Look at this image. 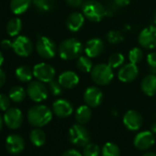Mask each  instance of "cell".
I'll list each match as a JSON object with an SVG mask.
<instances>
[{"label": "cell", "mask_w": 156, "mask_h": 156, "mask_svg": "<svg viewBox=\"0 0 156 156\" xmlns=\"http://www.w3.org/2000/svg\"><path fill=\"white\" fill-rule=\"evenodd\" d=\"M48 89L49 91L55 97L60 96L62 93V87L60 85V83L57 81H55L54 79L51 82L48 83Z\"/></svg>", "instance_id": "obj_35"}, {"label": "cell", "mask_w": 156, "mask_h": 156, "mask_svg": "<svg viewBox=\"0 0 156 156\" xmlns=\"http://www.w3.org/2000/svg\"><path fill=\"white\" fill-rule=\"evenodd\" d=\"M139 44L145 49L152 50L156 48V25L144 28L138 37Z\"/></svg>", "instance_id": "obj_8"}, {"label": "cell", "mask_w": 156, "mask_h": 156, "mask_svg": "<svg viewBox=\"0 0 156 156\" xmlns=\"http://www.w3.org/2000/svg\"><path fill=\"white\" fill-rule=\"evenodd\" d=\"M105 44L103 40L100 38H92L88 40L84 47V51L86 52V55H87L90 58H96L98 57L104 51Z\"/></svg>", "instance_id": "obj_17"}, {"label": "cell", "mask_w": 156, "mask_h": 156, "mask_svg": "<svg viewBox=\"0 0 156 156\" xmlns=\"http://www.w3.org/2000/svg\"><path fill=\"white\" fill-rule=\"evenodd\" d=\"M130 2V0H113V3L117 5L119 8H124L128 6Z\"/></svg>", "instance_id": "obj_40"}, {"label": "cell", "mask_w": 156, "mask_h": 156, "mask_svg": "<svg viewBox=\"0 0 156 156\" xmlns=\"http://www.w3.org/2000/svg\"><path fill=\"white\" fill-rule=\"evenodd\" d=\"M32 3V0H11L10 9L16 15H20L27 11Z\"/></svg>", "instance_id": "obj_23"}, {"label": "cell", "mask_w": 156, "mask_h": 156, "mask_svg": "<svg viewBox=\"0 0 156 156\" xmlns=\"http://www.w3.org/2000/svg\"><path fill=\"white\" fill-rule=\"evenodd\" d=\"M30 140L33 145L37 147H41L46 141V134L40 128H35L30 133Z\"/></svg>", "instance_id": "obj_26"}, {"label": "cell", "mask_w": 156, "mask_h": 156, "mask_svg": "<svg viewBox=\"0 0 156 156\" xmlns=\"http://www.w3.org/2000/svg\"><path fill=\"white\" fill-rule=\"evenodd\" d=\"M12 49L21 57H28L33 51V45L31 41L26 36H18L12 42Z\"/></svg>", "instance_id": "obj_10"}, {"label": "cell", "mask_w": 156, "mask_h": 156, "mask_svg": "<svg viewBox=\"0 0 156 156\" xmlns=\"http://www.w3.org/2000/svg\"><path fill=\"white\" fill-rule=\"evenodd\" d=\"M139 75V68L137 64L132 62H128L123 64L119 72H118V78L122 83H130L133 82Z\"/></svg>", "instance_id": "obj_11"}, {"label": "cell", "mask_w": 156, "mask_h": 156, "mask_svg": "<svg viewBox=\"0 0 156 156\" xmlns=\"http://www.w3.org/2000/svg\"><path fill=\"white\" fill-rule=\"evenodd\" d=\"M82 13L88 20L99 22L106 16V8L97 0H86L82 6Z\"/></svg>", "instance_id": "obj_3"}, {"label": "cell", "mask_w": 156, "mask_h": 156, "mask_svg": "<svg viewBox=\"0 0 156 156\" xmlns=\"http://www.w3.org/2000/svg\"><path fill=\"white\" fill-rule=\"evenodd\" d=\"M70 141L79 147H85L90 140L89 132L82 124H73L69 129Z\"/></svg>", "instance_id": "obj_5"}, {"label": "cell", "mask_w": 156, "mask_h": 156, "mask_svg": "<svg viewBox=\"0 0 156 156\" xmlns=\"http://www.w3.org/2000/svg\"><path fill=\"white\" fill-rule=\"evenodd\" d=\"M102 156H120V150L119 146L113 142H107L102 150Z\"/></svg>", "instance_id": "obj_30"}, {"label": "cell", "mask_w": 156, "mask_h": 156, "mask_svg": "<svg viewBox=\"0 0 156 156\" xmlns=\"http://www.w3.org/2000/svg\"><path fill=\"white\" fill-rule=\"evenodd\" d=\"M7 32L9 36L15 37L18 36L22 29V23L21 20L19 18H12L9 20V21L7 24Z\"/></svg>", "instance_id": "obj_27"}, {"label": "cell", "mask_w": 156, "mask_h": 156, "mask_svg": "<svg viewBox=\"0 0 156 156\" xmlns=\"http://www.w3.org/2000/svg\"><path fill=\"white\" fill-rule=\"evenodd\" d=\"M92 118V110L89 106L87 105H82L78 108L75 111V119L76 121L85 125L87 124Z\"/></svg>", "instance_id": "obj_22"}, {"label": "cell", "mask_w": 156, "mask_h": 156, "mask_svg": "<svg viewBox=\"0 0 156 156\" xmlns=\"http://www.w3.org/2000/svg\"><path fill=\"white\" fill-rule=\"evenodd\" d=\"M104 99L103 92L98 87H89L84 93V101L90 108H97L101 105Z\"/></svg>", "instance_id": "obj_13"}, {"label": "cell", "mask_w": 156, "mask_h": 156, "mask_svg": "<svg viewBox=\"0 0 156 156\" xmlns=\"http://www.w3.org/2000/svg\"><path fill=\"white\" fill-rule=\"evenodd\" d=\"M141 91L148 97H153L156 95V74L151 73L143 77L140 84Z\"/></svg>", "instance_id": "obj_21"}, {"label": "cell", "mask_w": 156, "mask_h": 156, "mask_svg": "<svg viewBox=\"0 0 156 156\" xmlns=\"http://www.w3.org/2000/svg\"><path fill=\"white\" fill-rule=\"evenodd\" d=\"M91 79L98 86H107L114 78L113 68L108 63H98L91 71Z\"/></svg>", "instance_id": "obj_4"}, {"label": "cell", "mask_w": 156, "mask_h": 156, "mask_svg": "<svg viewBox=\"0 0 156 156\" xmlns=\"http://www.w3.org/2000/svg\"><path fill=\"white\" fill-rule=\"evenodd\" d=\"M26 95H27V91L22 87L16 86V87H13L9 90V97L13 102L20 103L26 98Z\"/></svg>", "instance_id": "obj_28"}, {"label": "cell", "mask_w": 156, "mask_h": 156, "mask_svg": "<svg viewBox=\"0 0 156 156\" xmlns=\"http://www.w3.org/2000/svg\"><path fill=\"white\" fill-rule=\"evenodd\" d=\"M6 83V73L5 72L0 69V87H2Z\"/></svg>", "instance_id": "obj_42"}, {"label": "cell", "mask_w": 156, "mask_h": 156, "mask_svg": "<svg viewBox=\"0 0 156 156\" xmlns=\"http://www.w3.org/2000/svg\"><path fill=\"white\" fill-rule=\"evenodd\" d=\"M3 62H4V56H3V53L0 51V67L2 66Z\"/></svg>", "instance_id": "obj_44"}, {"label": "cell", "mask_w": 156, "mask_h": 156, "mask_svg": "<svg viewBox=\"0 0 156 156\" xmlns=\"http://www.w3.org/2000/svg\"><path fill=\"white\" fill-rule=\"evenodd\" d=\"M4 122L11 129H19L23 122V114L18 108H9L4 115Z\"/></svg>", "instance_id": "obj_12"}, {"label": "cell", "mask_w": 156, "mask_h": 156, "mask_svg": "<svg viewBox=\"0 0 156 156\" xmlns=\"http://www.w3.org/2000/svg\"><path fill=\"white\" fill-rule=\"evenodd\" d=\"M123 124L129 130H138L142 126V117L136 110H128L123 116Z\"/></svg>", "instance_id": "obj_14"}, {"label": "cell", "mask_w": 156, "mask_h": 156, "mask_svg": "<svg viewBox=\"0 0 156 156\" xmlns=\"http://www.w3.org/2000/svg\"><path fill=\"white\" fill-rule=\"evenodd\" d=\"M151 131L152 133H156V122L153 123V124L151 125Z\"/></svg>", "instance_id": "obj_43"}, {"label": "cell", "mask_w": 156, "mask_h": 156, "mask_svg": "<svg viewBox=\"0 0 156 156\" xmlns=\"http://www.w3.org/2000/svg\"><path fill=\"white\" fill-rule=\"evenodd\" d=\"M86 17L82 12L74 11L71 13L66 20V27L72 32H77L84 26Z\"/></svg>", "instance_id": "obj_20"}, {"label": "cell", "mask_w": 156, "mask_h": 156, "mask_svg": "<svg viewBox=\"0 0 156 156\" xmlns=\"http://www.w3.org/2000/svg\"><path fill=\"white\" fill-rule=\"evenodd\" d=\"M16 76L18 79L22 83L30 82L33 76V70H31L27 65H21L16 70Z\"/></svg>", "instance_id": "obj_25"}, {"label": "cell", "mask_w": 156, "mask_h": 156, "mask_svg": "<svg viewBox=\"0 0 156 156\" xmlns=\"http://www.w3.org/2000/svg\"><path fill=\"white\" fill-rule=\"evenodd\" d=\"M6 148L11 154H19L25 148L24 139L19 134H10L6 140Z\"/></svg>", "instance_id": "obj_18"}, {"label": "cell", "mask_w": 156, "mask_h": 156, "mask_svg": "<svg viewBox=\"0 0 156 156\" xmlns=\"http://www.w3.org/2000/svg\"><path fill=\"white\" fill-rule=\"evenodd\" d=\"M3 124H4V119L1 117V115H0V130H1L3 128Z\"/></svg>", "instance_id": "obj_45"}, {"label": "cell", "mask_w": 156, "mask_h": 156, "mask_svg": "<svg viewBox=\"0 0 156 156\" xmlns=\"http://www.w3.org/2000/svg\"><path fill=\"white\" fill-rule=\"evenodd\" d=\"M1 48L3 50H9L12 48V42L9 40H4L1 41Z\"/></svg>", "instance_id": "obj_41"}, {"label": "cell", "mask_w": 156, "mask_h": 156, "mask_svg": "<svg viewBox=\"0 0 156 156\" xmlns=\"http://www.w3.org/2000/svg\"><path fill=\"white\" fill-rule=\"evenodd\" d=\"M33 76L41 82L49 83L54 79L55 69L49 63L40 62L33 67Z\"/></svg>", "instance_id": "obj_9"}, {"label": "cell", "mask_w": 156, "mask_h": 156, "mask_svg": "<svg viewBox=\"0 0 156 156\" xmlns=\"http://www.w3.org/2000/svg\"><path fill=\"white\" fill-rule=\"evenodd\" d=\"M80 78L78 74L73 71H64L62 72L59 77H58V82L62 87V88L65 89H72L75 87L78 84H79Z\"/></svg>", "instance_id": "obj_19"}, {"label": "cell", "mask_w": 156, "mask_h": 156, "mask_svg": "<svg viewBox=\"0 0 156 156\" xmlns=\"http://www.w3.org/2000/svg\"><path fill=\"white\" fill-rule=\"evenodd\" d=\"M100 153V148L96 143L88 142L83 151V156H98Z\"/></svg>", "instance_id": "obj_33"}, {"label": "cell", "mask_w": 156, "mask_h": 156, "mask_svg": "<svg viewBox=\"0 0 156 156\" xmlns=\"http://www.w3.org/2000/svg\"><path fill=\"white\" fill-rule=\"evenodd\" d=\"M153 23H154V25H156V11L154 13V16H153Z\"/></svg>", "instance_id": "obj_47"}, {"label": "cell", "mask_w": 156, "mask_h": 156, "mask_svg": "<svg viewBox=\"0 0 156 156\" xmlns=\"http://www.w3.org/2000/svg\"><path fill=\"white\" fill-rule=\"evenodd\" d=\"M62 156H83V154L78 151L77 150H74V149H70V150H67L65 151Z\"/></svg>", "instance_id": "obj_39"}, {"label": "cell", "mask_w": 156, "mask_h": 156, "mask_svg": "<svg viewBox=\"0 0 156 156\" xmlns=\"http://www.w3.org/2000/svg\"><path fill=\"white\" fill-rule=\"evenodd\" d=\"M143 59V51L139 47H134L129 51V60L132 63H139Z\"/></svg>", "instance_id": "obj_32"}, {"label": "cell", "mask_w": 156, "mask_h": 156, "mask_svg": "<svg viewBox=\"0 0 156 156\" xmlns=\"http://www.w3.org/2000/svg\"><path fill=\"white\" fill-rule=\"evenodd\" d=\"M52 112L59 118L64 119L70 117L73 112V107L70 101L64 98H59L52 104Z\"/></svg>", "instance_id": "obj_15"}, {"label": "cell", "mask_w": 156, "mask_h": 156, "mask_svg": "<svg viewBox=\"0 0 156 156\" xmlns=\"http://www.w3.org/2000/svg\"><path fill=\"white\" fill-rule=\"evenodd\" d=\"M28 121L35 128L47 125L52 119V111L45 105H35L28 110Z\"/></svg>", "instance_id": "obj_1"}, {"label": "cell", "mask_w": 156, "mask_h": 156, "mask_svg": "<svg viewBox=\"0 0 156 156\" xmlns=\"http://www.w3.org/2000/svg\"><path fill=\"white\" fill-rule=\"evenodd\" d=\"M142 156H156V153L155 152H146Z\"/></svg>", "instance_id": "obj_46"}, {"label": "cell", "mask_w": 156, "mask_h": 156, "mask_svg": "<svg viewBox=\"0 0 156 156\" xmlns=\"http://www.w3.org/2000/svg\"><path fill=\"white\" fill-rule=\"evenodd\" d=\"M49 89L45 87L43 82L39 80L31 81L27 87V95L29 98L37 103L44 101L48 98Z\"/></svg>", "instance_id": "obj_6"}, {"label": "cell", "mask_w": 156, "mask_h": 156, "mask_svg": "<svg viewBox=\"0 0 156 156\" xmlns=\"http://www.w3.org/2000/svg\"><path fill=\"white\" fill-rule=\"evenodd\" d=\"M36 51L41 57L44 59H51L55 56L57 48L51 39L46 36H42L37 41Z\"/></svg>", "instance_id": "obj_7"}, {"label": "cell", "mask_w": 156, "mask_h": 156, "mask_svg": "<svg viewBox=\"0 0 156 156\" xmlns=\"http://www.w3.org/2000/svg\"><path fill=\"white\" fill-rule=\"evenodd\" d=\"M124 62H125L124 55L120 52H115L109 56L108 61V64L111 68L117 69V68H120L124 64Z\"/></svg>", "instance_id": "obj_29"}, {"label": "cell", "mask_w": 156, "mask_h": 156, "mask_svg": "<svg viewBox=\"0 0 156 156\" xmlns=\"http://www.w3.org/2000/svg\"><path fill=\"white\" fill-rule=\"evenodd\" d=\"M32 4L37 10L41 12H48L54 6V0H32Z\"/></svg>", "instance_id": "obj_31"}, {"label": "cell", "mask_w": 156, "mask_h": 156, "mask_svg": "<svg viewBox=\"0 0 156 156\" xmlns=\"http://www.w3.org/2000/svg\"><path fill=\"white\" fill-rule=\"evenodd\" d=\"M107 40L111 44H119L123 41L124 37L119 30H110L107 34Z\"/></svg>", "instance_id": "obj_34"}, {"label": "cell", "mask_w": 156, "mask_h": 156, "mask_svg": "<svg viewBox=\"0 0 156 156\" xmlns=\"http://www.w3.org/2000/svg\"><path fill=\"white\" fill-rule=\"evenodd\" d=\"M147 64L152 73H156V52L151 51L146 57Z\"/></svg>", "instance_id": "obj_36"}, {"label": "cell", "mask_w": 156, "mask_h": 156, "mask_svg": "<svg viewBox=\"0 0 156 156\" xmlns=\"http://www.w3.org/2000/svg\"><path fill=\"white\" fill-rule=\"evenodd\" d=\"M155 139H154V135L151 131H148V130H144V131H140L139 132L133 140L134 146L140 150V151H145L150 149L153 144H154Z\"/></svg>", "instance_id": "obj_16"}, {"label": "cell", "mask_w": 156, "mask_h": 156, "mask_svg": "<svg viewBox=\"0 0 156 156\" xmlns=\"http://www.w3.org/2000/svg\"><path fill=\"white\" fill-rule=\"evenodd\" d=\"M10 100L5 94H0V110L7 111L10 108Z\"/></svg>", "instance_id": "obj_37"}, {"label": "cell", "mask_w": 156, "mask_h": 156, "mask_svg": "<svg viewBox=\"0 0 156 156\" xmlns=\"http://www.w3.org/2000/svg\"><path fill=\"white\" fill-rule=\"evenodd\" d=\"M65 2L70 7L77 9V8H82L85 1H84V0H65Z\"/></svg>", "instance_id": "obj_38"}, {"label": "cell", "mask_w": 156, "mask_h": 156, "mask_svg": "<svg viewBox=\"0 0 156 156\" xmlns=\"http://www.w3.org/2000/svg\"><path fill=\"white\" fill-rule=\"evenodd\" d=\"M84 46L80 41L74 38H69L61 42L58 47V53L62 60L71 61L81 56Z\"/></svg>", "instance_id": "obj_2"}, {"label": "cell", "mask_w": 156, "mask_h": 156, "mask_svg": "<svg viewBox=\"0 0 156 156\" xmlns=\"http://www.w3.org/2000/svg\"><path fill=\"white\" fill-rule=\"evenodd\" d=\"M91 59L92 58L88 57L87 55H81L77 58L76 65L80 72H82L84 73H91V71L94 67V64H93V62Z\"/></svg>", "instance_id": "obj_24"}]
</instances>
